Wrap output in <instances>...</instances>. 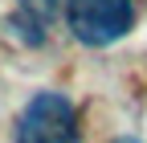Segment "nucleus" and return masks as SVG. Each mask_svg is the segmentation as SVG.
Wrapping results in <instances>:
<instances>
[{
	"label": "nucleus",
	"mask_w": 147,
	"mask_h": 143,
	"mask_svg": "<svg viewBox=\"0 0 147 143\" xmlns=\"http://www.w3.org/2000/svg\"><path fill=\"white\" fill-rule=\"evenodd\" d=\"M12 143H82V123H78L74 98L61 90L33 94L16 115Z\"/></svg>",
	"instance_id": "nucleus-1"
},
{
	"label": "nucleus",
	"mask_w": 147,
	"mask_h": 143,
	"mask_svg": "<svg viewBox=\"0 0 147 143\" xmlns=\"http://www.w3.org/2000/svg\"><path fill=\"white\" fill-rule=\"evenodd\" d=\"M135 25V0H65V29L78 45L106 49Z\"/></svg>",
	"instance_id": "nucleus-2"
},
{
	"label": "nucleus",
	"mask_w": 147,
	"mask_h": 143,
	"mask_svg": "<svg viewBox=\"0 0 147 143\" xmlns=\"http://www.w3.org/2000/svg\"><path fill=\"white\" fill-rule=\"evenodd\" d=\"M65 0H16V12L8 16V29H16V37L25 45H41L45 41V25L53 21Z\"/></svg>",
	"instance_id": "nucleus-3"
},
{
	"label": "nucleus",
	"mask_w": 147,
	"mask_h": 143,
	"mask_svg": "<svg viewBox=\"0 0 147 143\" xmlns=\"http://www.w3.org/2000/svg\"><path fill=\"white\" fill-rule=\"evenodd\" d=\"M110 143H143V139H131V135H119V139H110Z\"/></svg>",
	"instance_id": "nucleus-4"
}]
</instances>
